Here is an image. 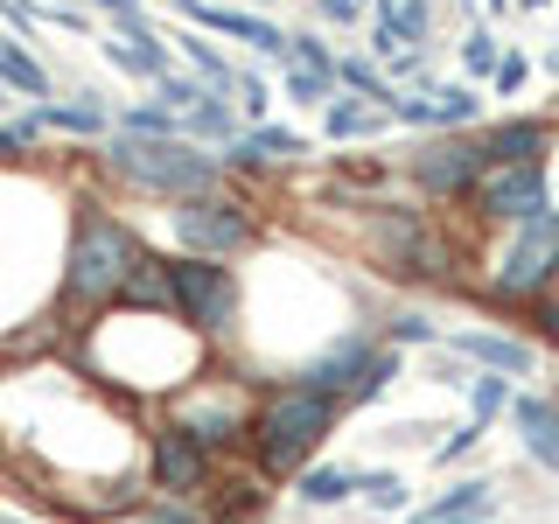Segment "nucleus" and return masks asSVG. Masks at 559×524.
I'll list each match as a JSON object with an SVG mask.
<instances>
[{
	"label": "nucleus",
	"instance_id": "1",
	"mask_svg": "<svg viewBox=\"0 0 559 524\" xmlns=\"http://www.w3.org/2000/svg\"><path fill=\"white\" fill-rule=\"evenodd\" d=\"M210 371V343L189 336L175 314H133L112 308L92 322V378L112 392H154L175 398L189 378Z\"/></svg>",
	"mask_w": 559,
	"mask_h": 524
},
{
	"label": "nucleus",
	"instance_id": "2",
	"mask_svg": "<svg viewBox=\"0 0 559 524\" xmlns=\"http://www.w3.org/2000/svg\"><path fill=\"white\" fill-rule=\"evenodd\" d=\"M140 252H147V238L133 231L119 210L105 203H84L78 217H70V245H63V273H57V314L63 322H84V314H112L119 294H127V279L140 266Z\"/></svg>",
	"mask_w": 559,
	"mask_h": 524
},
{
	"label": "nucleus",
	"instance_id": "3",
	"mask_svg": "<svg viewBox=\"0 0 559 524\" xmlns=\"http://www.w3.org/2000/svg\"><path fill=\"white\" fill-rule=\"evenodd\" d=\"M336 427H343V406L329 392H314V384H301V378H273V384H259L252 433H245V462H252L266 483H280V476L294 483L314 454L336 441Z\"/></svg>",
	"mask_w": 559,
	"mask_h": 524
},
{
	"label": "nucleus",
	"instance_id": "4",
	"mask_svg": "<svg viewBox=\"0 0 559 524\" xmlns=\"http://www.w3.org/2000/svg\"><path fill=\"white\" fill-rule=\"evenodd\" d=\"M98 168L112 182H127L133 196H203V189H224V162L197 140H133V133H112L98 147Z\"/></svg>",
	"mask_w": 559,
	"mask_h": 524
},
{
	"label": "nucleus",
	"instance_id": "5",
	"mask_svg": "<svg viewBox=\"0 0 559 524\" xmlns=\"http://www.w3.org/2000/svg\"><path fill=\"white\" fill-rule=\"evenodd\" d=\"M552 279H559V203L511 224V231H497V245L483 252V287L476 294L489 308H538Z\"/></svg>",
	"mask_w": 559,
	"mask_h": 524
},
{
	"label": "nucleus",
	"instance_id": "6",
	"mask_svg": "<svg viewBox=\"0 0 559 524\" xmlns=\"http://www.w3.org/2000/svg\"><path fill=\"white\" fill-rule=\"evenodd\" d=\"M252 406H259V378H238V371H217L210 364L203 378H189L175 398H162V419L182 427L203 454H245V433H252Z\"/></svg>",
	"mask_w": 559,
	"mask_h": 524
},
{
	"label": "nucleus",
	"instance_id": "7",
	"mask_svg": "<svg viewBox=\"0 0 559 524\" xmlns=\"http://www.w3.org/2000/svg\"><path fill=\"white\" fill-rule=\"evenodd\" d=\"M294 378L314 384V392H329L349 413V406H371V398H384V384L399 378V349H384L378 329H343V336H329Z\"/></svg>",
	"mask_w": 559,
	"mask_h": 524
},
{
	"label": "nucleus",
	"instance_id": "8",
	"mask_svg": "<svg viewBox=\"0 0 559 524\" xmlns=\"http://www.w3.org/2000/svg\"><path fill=\"white\" fill-rule=\"evenodd\" d=\"M168 231H175L182 259H238L259 245V210L231 196V189H203V196L168 203Z\"/></svg>",
	"mask_w": 559,
	"mask_h": 524
},
{
	"label": "nucleus",
	"instance_id": "9",
	"mask_svg": "<svg viewBox=\"0 0 559 524\" xmlns=\"http://www.w3.org/2000/svg\"><path fill=\"white\" fill-rule=\"evenodd\" d=\"M168 279H175V322L203 343H224L245 314V279L231 259H182L168 252Z\"/></svg>",
	"mask_w": 559,
	"mask_h": 524
},
{
	"label": "nucleus",
	"instance_id": "10",
	"mask_svg": "<svg viewBox=\"0 0 559 524\" xmlns=\"http://www.w3.org/2000/svg\"><path fill=\"white\" fill-rule=\"evenodd\" d=\"M552 210V168L546 162H503V168H483L476 189H468V217L489 224V231H511V224Z\"/></svg>",
	"mask_w": 559,
	"mask_h": 524
},
{
	"label": "nucleus",
	"instance_id": "11",
	"mask_svg": "<svg viewBox=\"0 0 559 524\" xmlns=\"http://www.w3.org/2000/svg\"><path fill=\"white\" fill-rule=\"evenodd\" d=\"M476 175H483V140L476 133H427L406 154V182L427 203H468Z\"/></svg>",
	"mask_w": 559,
	"mask_h": 524
},
{
	"label": "nucleus",
	"instance_id": "12",
	"mask_svg": "<svg viewBox=\"0 0 559 524\" xmlns=\"http://www.w3.org/2000/svg\"><path fill=\"white\" fill-rule=\"evenodd\" d=\"M217 454H203L189 441L182 427H168V419H154L147 427V489L168 503H203V489L217 483Z\"/></svg>",
	"mask_w": 559,
	"mask_h": 524
},
{
	"label": "nucleus",
	"instance_id": "13",
	"mask_svg": "<svg viewBox=\"0 0 559 524\" xmlns=\"http://www.w3.org/2000/svg\"><path fill=\"white\" fill-rule=\"evenodd\" d=\"M392 127L427 133H476L483 127V92L476 84H406L392 98Z\"/></svg>",
	"mask_w": 559,
	"mask_h": 524
},
{
	"label": "nucleus",
	"instance_id": "14",
	"mask_svg": "<svg viewBox=\"0 0 559 524\" xmlns=\"http://www.w3.org/2000/svg\"><path fill=\"white\" fill-rule=\"evenodd\" d=\"M454 357L468 364V371H489V378H532L538 371V343H524V336H503V329H448L441 336Z\"/></svg>",
	"mask_w": 559,
	"mask_h": 524
},
{
	"label": "nucleus",
	"instance_id": "15",
	"mask_svg": "<svg viewBox=\"0 0 559 524\" xmlns=\"http://www.w3.org/2000/svg\"><path fill=\"white\" fill-rule=\"evenodd\" d=\"M476 140H483V168H503V162H546V154H552V119H538V112L483 119Z\"/></svg>",
	"mask_w": 559,
	"mask_h": 524
},
{
	"label": "nucleus",
	"instance_id": "16",
	"mask_svg": "<svg viewBox=\"0 0 559 524\" xmlns=\"http://www.w3.org/2000/svg\"><path fill=\"white\" fill-rule=\"evenodd\" d=\"M511 427H518L524 462L559 476V398L552 392H511Z\"/></svg>",
	"mask_w": 559,
	"mask_h": 524
},
{
	"label": "nucleus",
	"instance_id": "17",
	"mask_svg": "<svg viewBox=\"0 0 559 524\" xmlns=\"http://www.w3.org/2000/svg\"><path fill=\"white\" fill-rule=\"evenodd\" d=\"M266 503H273V489H266V476H259L252 462L238 468V476H224L217 468V483L203 489V524H252V517H266Z\"/></svg>",
	"mask_w": 559,
	"mask_h": 524
},
{
	"label": "nucleus",
	"instance_id": "18",
	"mask_svg": "<svg viewBox=\"0 0 559 524\" xmlns=\"http://www.w3.org/2000/svg\"><path fill=\"white\" fill-rule=\"evenodd\" d=\"M489 511H497V483H489V476H454L441 497L413 503L399 524H462V517H483L489 524Z\"/></svg>",
	"mask_w": 559,
	"mask_h": 524
},
{
	"label": "nucleus",
	"instance_id": "19",
	"mask_svg": "<svg viewBox=\"0 0 559 524\" xmlns=\"http://www.w3.org/2000/svg\"><path fill=\"white\" fill-rule=\"evenodd\" d=\"M0 92H8V98H35V105L57 98V78H49V63L35 57L22 35H0Z\"/></svg>",
	"mask_w": 559,
	"mask_h": 524
},
{
	"label": "nucleus",
	"instance_id": "20",
	"mask_svg": "<svg viewBox=\"0 0 559 524\" xmlns=\"http://www.w3.org/2000/svg\"><path fill=\"white\" fill-rule=\"evenodd\" d=\"M98 49H105V63L112 70H127V78H140L154 92V84L175 70V57H168V35H140V43H127V35H98Z\"/></svg>",
	"mask_w": 559,
	"mask_h": 524
},
{
	"label": "nucleus",
	"instance_id": "21",
	"mask_svg": "<svg viewBox=\"0 0 559 524\" xmlns=\"http://www.w3.org/2000/svg\"><path fill=\"white\" fill-rule=\"evenodd\" d=\"M336 92H349V98H364V105H378V112H392L399 84L384 78V63L371 57V49H336Z\"/></svg>",
	"mask_w": 559,
	"mask_h": 524
},
{
	"label": "nucleus",
	"instance_id": "22",
	"mask_svg": "<svg viewBox=\"0 0 559 524\" xmlns=\"http://www.w3.org/2000/svg\"><path fill=\"white\" fill-rule=\"evenodd\" d=\"M238 133H245L238 105H231V98H217V92H203V98L182 112V140H197V147H210V154H224Z\"/></svg>",
	"mask_w": 559,
	"mask_h": 524
},
{
	"label": "nucleus",
	"instance_id": "23",
	"mask_svg": "<svg viewBox=\"0 0 559 524\" xmlns=\"http://www.w3.org/2000/svg\"><path fill=\"white\" fill-rule=\"evenodd\" d=\"M119 308H133V314H175V279H168V252H140V266L127 279V294H119Z\"/></svg>",
	"mask_w": 559,
	"mask_h": 524
},
{
	"label": "nucleus",
	"instance_id": "24",
	"mask_svg": "<svg viewBox=\"0 0 559 524\" xmlns=\"http://www.w3.org/2000/svg\"><path fill=\"white\" fill-rule=\"evenodd\" d=\"M35 112H43V127H49V133H78V140H105V127H112V112H105V98H98V92L49 98V105H35Z\"/></svg>",
	"mask_w": 559,
	"mask_h": 524
},
{
	"label": "nucleus",
	"instance_id": "25",
	"mask_svg": "<svg viewBox=\"0 0 559 524\" xmlns=\"http://www.w3.org/2000/svg\"><path fill=\"white\" fill-rule=\"evenodd\" d=\"M294 497H301L308 511H336V503L357 497V468L349 462H308L301 476H294Z\"/></svg>",
	"mask_w": 559,
	"mask_h": 524
},
{
	"label": "nucleus",
	"instance_id": "26",
	"mask_svg": "<svg viewBox=\"0 0 559 524\" xmlns=\"http://www.w3.org/2000/svg\"><path fill=\"white\" fill-rule=\"evenodd\" d=\"M384 127H392V112H378V105H364V98H349V92H336V98L322 105V133L329 140H371Z\"/></svg>",
	"mask_w": 559,
	"mask_h": 524
},
{
	"label": "nucleus",
	"instance_id": "27",
	"mask_svg": "<svg viewBox=\"0 0 559 524\" xmlns=\"http://www.w3.org/2000/svg\"><path fill=\"white\" fill-rule=\"evenodd\" d=\"M182 43V57H189V78L203 84V92H217V98H231V84H238V70L224 63V49L217 43H203V28H189V35H175Z\"/></svg>",
	"mask_w": 559,
	"mask_h": 524
},
{
	"label": "nucleus",
	"instance_id": "28",
	"mask_svg": "<svg viewBox=\"0 0 559 524\" xmlns=\"http://www.w3.org/2000/svg\"><path fill=\"white\" fill-rule=\"evenodd\" d=\"M357 497L371 503V511H384V517H406L413 511V489H406L399 468H357Z\"/></svg>",
	"mask_w": 559,
	"mask_h": 524
},
{
	"label": "nucleus",
	"instance_id": "29",
	"mask_svg": "<svg viewBox=\"0 0 559 524\" xmlns=\"http://www.w3.org/2000/svg\"><path fill=\"white\" fill-rule=\"evenodd\" d=\"M511 413V378H489V371H468V419L489 433L497 419Z\"/></svg>",
	"mask_w": 559,
	"mask_h": 524
},
{
	"label": "nucleus",
	"instance_id": "30",
	"mask_svg": "<svg viewBox=\"0 0 559 524\" xmlns=\"http://www.w3.org/2000/svg\"><path fill=\"white\" fill-rule=\"evenodd\" d=\"M112 127H119V133H133V140H182V119H175L168 105H154V98L127 105V112H119Z\"/></svg>",
	"mask_w": 559,
	"mask_h": 524
},
{
	"label": "nucleus",
	"instance_id": "31",
	"mask_svg": "<svg viewBox=\"0 0 559 524\" xmlns=\"http://www.w3.org/2000/svg\"><path fill=\"white\" fill-rule=\"evenodd\" d=\"M378 343H384V349H419V343L433 349V343H441V322H433L427 308H399L392 322L378 329Z\"/></svg>",
	"mask_w": 559,
	"mask_h": 524
},
{
	"label": "nucleus",
	"instance_id": "32",
	"mask_svg": "<svg viewBox=\"0 0 559 524\" xmlns=\"http://www.w3.org/2000/svg\"><path fill=\"white\" fill-rule=\"evenodd\" d=\"M497 63H503V43L476 22V28L462 35V84H489V78H497Z\"/></svg>",
	"mask_w": 559,
	"mask_h": 524
},
{
	"label": "nucleus",
	"instance_id": "33",
	"mask_svg": "<svg viewBox=\"0 0 559 524\" xmlns=\"http://www.w3.org/2000/svg\"><path fill=\"white\" fill-rule=\"evenodd\" d=\"M280 92H287L294 105H308V112H322L329 98H336V78H322V70H280Z\"/></svg>",
	"mask_w": 559,
	"mask_h": 524
},
{
	"label": "nucleus",
	"instance_id": "34",
	"mask_svg": "<svg viewBox=\"0 0 559 524\" xmlns=\"http://www.w3.org/2000/svg\"><path fill=\"white\" fill-rule=\"evenodd\" d=\"M287 63H294V70H322V78H336V49H329L314 28H287Z\"/></svg>",
	"mask_w": 559,
	"mask_h": 524
},
{
	"label": "nucleus",
	"instance_id": "35",
	"mask_svg": "<svg viewBox=\"0 0 559 524\" xmlns=\"http://www.w3.org/2000/svg\"><path fill=\"white\" fill-rule=\"evenodd\" d=\"M43 112H35V105H28V112L22 119H0V162H22V154L28 147H43Z\"/></svg>",
	"mask_w": 559,
	"mask_h": 524
},
{
	"label": "nucleus",
	"instance_id": "36",
	"mask_svg": "<svg viewBox=\"0 0 559 524\" xmlns=\"http://www.w3.org/2000/svg\"><path fill=\"white\" fill-rule=\"evenodd\" d=\"M231 105H238V119H245V127H266V112H273V84H266V78H252V70H238Z\"/></svg>",
	"mask_w": 559,
	"mask_h": 524
},
{
	"label": "nucleus",
	"instance_id": "37",
	"mask_svg": "<svg viewBox=\"0 0 559 524\" xmlns=\"http://www.w3.org/2000/svg\"><path fill=\"white\" fill-rule=\"evenodd\" d=\"M92 8L112 22V35H127V43H140V35H162L147 22V0H92Z\"/></svg>",
	"mask_w": 559,
	"mask_h": 524
},
{
	"label": "nucleus",
	"instance_id": "38",
	"mask_svg": "<svg viewBox=\"0 0 559 524\" xmlns=\"http://www.w3.org/2000/svg\"><path fill=\"white\" fill-rule=\"evenodd\" d=\"M197 98H203V84L189 78V70H168V78L154 84V105H168L175 119H182V112H189V105H197Z\"/></svg>",
	"mask_w": 559,
	"mask_h": 524
},
{
	"label": "nucleus",
	"instance_id": "39",
	"mask_svg": "<svg viewBox=\"0 0 559 524\" xmlns=\"http://www.w3.org/2000/svg\"><path fill=\"white\" fill-rule=\"evenodd\" d=\"M127 524H203V511H197V503H168V497H147V503H140V511H133Z\"/></svg>",
	"mask_w": 559,
	"mask_h": 524
},
{
	"label": "nucleus",
	"instance_id": "40",
	"mask_svg": "<svg viewBox=\"0 0 559 524\" xmlns=\"http://www.w3.org/2000/svg\"><path fill=\"white\" fill-rule=\"evenodd\" d=\"M524 78H532V57H518V49H503L497 78H489L483 92H489V98H518V92H524Z\"/></svg>",
	"mask_w": 559,
	"mask_h": 524
},
{
	"label": "nucleus",
	"instance_id": "41",
	"mask_svg": "<svg viewBox=\"0 0 559 524\" xmlns=\"http://www.w3.org/2000/svg\"><path fill=\"white\" fill-rule=\"evenodd\" d=\"M476 448H483V427H476V419H462V427H448V441L433 448V462H441V468H454V462H468Z\"/></svg>",
	"mask_w": 559,
	"mask_h": 524
},
{
	"label": "nucleus",
	"instance_id": "42",
	"mask_svg": "<svg viewBox=\"0 0 559 524\" xmlns=\"http://www.w3.org/2000/svg\"><path fill=\"white\" fill-rule=\"evenodd\" d=\"M532 314H538V336H552V343H559V279L546 287V301H538Z\"/></svg>",
	"mask_w": 559,
	"mask_h": 524
},
{
	"label": "nucleus",
	"instance_id": "43",
	"mask_svg": "<svg viewBox=\"0 0 559 524\" xmlns=\"http://www.w3.org/2000/svg\"><path fill=\"white\" fill-rule=\"evenodd\" d=\"M224 8H245V14H266L273 0H224Z\"/></svg>",
	"mask_w": 559,
	"mask_h": 524
},
{
	"label": "nucleus",
	"instance_id": "44",
	"mask_svg": "<svg viewBox=\"0 0 559 524\" xmlns=\"http://www.w3.org/2000/svg\"><path fill=\"white\" fill-rule=\"evenodd\" d=\"M511 8H546V0H511Z\"/></svg>",
	"mask_w": 559,
	"mask_h": 524
},
{
	"label": "nucleus",
	"instance_id": "45",
	"mask_svg": "<svg viewBox=\"0 0 559 524\" xmlns=\"http://www.w3.org/2000/svg\"><path fill=\"white\" fill-rule=\"evenodd\" d=\"M0 524H28V517H0Z\"/></svg>",
	"mask_w": 559,
	"mask_h": 524
},
{
	"label": "nucleus",
	"instance_id": "46",
	"mask_svg": "<svg viewBox=\"0 0 559 524\" xmlns=\"http://www.w3.org/2000/svg\"><path fill=\"white\" fill-rule=\"evenodd\" d=\"M462 524H483V517H462Z\"/></svg>",
	"mask_w": 559,
	"mask_h": 524
},
{
	"label": "nucleus",
	"instance_id": "47",
	"mask_svg": "<svg viewBox=\"0 0 559 524\" xmlns=\"http://www.w3.org/2000/svg\"><path fill=\"white\" fill-rule=\"evenodd\" d=\"M0 105H8V92H0Z\"/></svg>",
	"mask_w": 559,
	"mask_h": 524
},
{
	"label": "nucleus",
	"instance_id": "48",
	"mask_svg": "<svg viewBox=\"0 0 559 524\" xmlns=\"http://www.w3.org/2000/svg\"><path fill=\"white\" fill-rule=\"evenodd\" d=\"M552 70H559V57H552Z\"/></svg>",
	"mask_w": 559,
	"mask_h": 524
}]
</instances>
